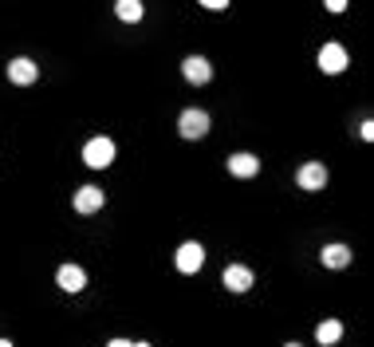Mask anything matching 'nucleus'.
<instances>
[{
    "mask_svg": "<svg viewBox=\"0 0 374 347\" xmlns=\"http://www.w3.org/2000/svg\"><path fill=\"white\" fill-rule=\"evenodd\" d=\"M83 162L91 170H107L114 162V143L107 135H99V138H91V143L83 146Z\"/></svg>",
    "mask_w": 374,
    "mask_h": 347,
    "instance_id": "nucleus-1",
    "label": "nucleus"
},
{
    "mask_svg": "<svg viewBox=\"0 0 374 347\" xmlns=\"http://www.w3.org/2000/svg\"><path fill=\"white\" fill-rule=\"evenodd\" d=\"M296 186L307 190V194L324 190L327 186V166H324V162H304V166L296 170Z\"/></svg>",
    "mask_w": 374,
    "mask_h": 347,
    "instance_id": "nucleus-2",
    "label": "nucleus"
},
{
    "mask_svg": "<svg viewBox=\"0 0 374 347\" xmlns=\"http://www.w3.org/2000/svg\"><path fill=\"white\" fill-rule=\"evenodd\" d=\"M178 130H181V138H205V135H209V115H205V110H197V107L181 110Z\"/></svg>",
    "mask_w": 374,
    "mask_h": 347,
    "instance_id": "nucleus-3",
    "label": "nucleus"
},
{
    "mask_svg": "<svg viewBox=\"0 0 374 347\" xmlns=\"http://www.w3.org/2000/svg\"><path fill=\"white\" fill-rule=\"evenodd\" d=\"M343 68H347V48L343 43H324L319 48V71L324 76H339Z\"/></svg>",
    "mask_w": 374,
    "mask_h": 347,
    "instance_id": "nucleus-4",
    "label": "nucleus"
},
{
    "mask_svg": "<svg viewBox=\"0 0 374 347\" xmlns=\"http://www.w3.org/2000/svg\"><path fill=\"white\" fill-rule=\"evenodd\" d=\"M102 202H107V194H102L99 186H79L75 190V202H71V205H75V213H83V217H87V213H99Z\"/></svg>",
    "mask_w": 374,
    "mask_h": 347,
    "instance_id": "nucleus-5",
    "label": "nucleus"
},
{
    "mask_svg": "<svg viewBox=\"0 0 374 347\" xmlns=\"http://www.w3.org/2000/svg\"><path fill=\"white\" fill-rule=\"evenodd\" d=\"M36 79H40V63H32L28 56H20V60L9 63V83L28 87V83H36Z\"/></svg>",
    "mask_w": 374,
    "mask_h": 347,
    "instance_id": "nucleus-6",
    "label": "nucleus"
},
{
    "mask_svg": "<svg viewBox=\"0 0 374 347\" xmlns=\"http://www.w3.org/2000/svg\"><path fill=\"white\" fill-rule=\"evenodd\" d=\"M205 264V249L197 245V241H186V245L178 249V272H186V276H193L197 269Z\"/></svg>",
    "mask_w": 374,
    "mask_h": 347,
    "instance_id": "nucleus-7",
    "label": "nucleus"
},
{
    "mask_svg": "<svg viewBox=\"0 0 374 347\" xmlns=\"http://www.w3.org/2000/svg\"><path fill=\"white\" fill-rule=\"evenodd\" d=\"M181 76H186L193 87H201V83H209L213 79V63L205 60V56H189V60L181 63Z\"/></svg>",
    "mask_w": 374,
    "mask_h": 347,
    "instance_id": "nucleus-8",
    "label": "nucleus"
},
{
    "mask_svg": "<svg viewBox=\"0 0 374 347\" xmlns=\"http://www.w3.org/2000/svg\"><path fill=\"white\" fill-rule=\"evenodd\" d=\"M55 284H60L63 292H83L87 288V272L79 269V264H63V269L55 272Z\"/></svg>",
    "mask_w": 374,
    "mask_h": 347,
    "instance_id": "nucleus-9",
    "label": "nucleus"
},
{
    "mask_svg": "<svg viewBox=\"0 0 374 347\" xmlns=\"http://www.w3.org/2000/svg\"><path fill=\"white\" fill-rule=\"evenodd\" d=\"M229 174L233 178H256V174H260V158H256V154H233L229 158Z\"/></svg>",
    "mask_w": 374,
    "mask_h": 347,
    "instance_id": "nucleus-10",
    "label": "nucleus"
},
{
    "mask_svg": "<svg viewBox=\"0 0 374 347\" xmlns=\"http://www.w3.org/2000/svg\"><path fill=\"white\" fill-rule=\"evenodd\" d=\"M221 284L229 288V292H248V288H252V272H248L245 264H229L225 276H221Z\"/></svg>",
    "mask_w": 374,
    "mask_h": 347,
    "instance_id": "nucleus-11",
    "label": "nucleus"
},
{
    "mask_svg": "<svg viewBox=\"0 0 374 347\" xmlns=\"http://www.w3.org/2000/svg\"><path fill=\"white\" fill-rule=\"evenodd\" d=\"M319 261H324V269H347L351 264V249L347 245H324Z\"/></svg>",
    "mask_w": 374,
    "mask_h": 347,
    "instance_id": "nucleus-12",
    "label": "nucleus"
},
{
    "mask_svg": "<svg viewBox=\"0 0 374 347\" xmlns=\"http://www.w3.org/2000/svg\"><path fill=\"white\" fill-rule=\"evenodd\" d=\"M114 12H119L122 24H138L142 12H146V4H142V0H114Z\"/></svg>",
    "mask_w": 374,
    "mask_h": 347,
    "instance_id": "nucleus-13",
    "label": "nucleus"
},
{
    "mask_svg": "<svg viewBox=\"0 0 374 347\" xmlns=\"http://www.w3.org/2000/svg\"><path fill=\"white\" fill-rule=\"evenodd\" d=\"M339 336H343L339 320H324L319 328H315V339H319V343H339Z\"/></svg>",
    "mask_w": 374,
    "mask_h": 347,
    "instance_id": "nucleus-14",
    "label": "nucleus"
},
{
    "mask_svg": "<svg viewBox=\"0 0 374 347\" xmlns=\"http://www.w3.org/2000/svg\"><path fill=\"white\" fill-rule=\"evenodd\" d=\"M197 4L209 9V12H225V9H229V0H197Z\"/></svg>",
    "mask_w": 374,
    "mask_h": 347,
    "instance_id": "nucleus-15",
    "label": "nucleus"
},
{
    "mask_svg": "<svg viewBox=\"0 0 374 347\" xmlns=\"http://www.w3.org/2000/svg\"><path fill=\"white\" fill-rule=\"evenodd\" d=\"M324 4H327V12H343L347 9V0H324Z\"/></svg>",
    "mask_w": 374,
    "mask_h": 347,
    "instance_id": "nucleus-16",
    "label": "nucleus"
},
{
    "mask_svg": "<svg viewBox=\"0 0 374 347\" xmlns=\"http://www.w3.org/2000/svg\"><path fill=\"white\" fill-rule=\"evenodd\" d=\"M358 135H363V138H366V143H370V138H374V123H370V119H366V123H363V130H358Z\"/></svg>",
    "mask_w": 374,
    "mask_h": 347,
    "instance_id": "nucleus-17",
    "label": "nucleus"
},
{
    "mask_svg": "<svg viewBox=\"0 0 374 347\" xmlns=\"http://www.w3.org/2000/svg\"><path fill=\"white\" fill-rule=\"evenodd\" d=\"M107 347H134V343H130V339H111Z\"/></svg>",
    "mask_w": 374,
    "mask_h": 347,
    "instance_id": "nucleus-18",
    "label": "nucleus"
},
{
    "mask_svg": "<svg viewBox=\"0 0 374 347\" xmlns=\"http://www.w3.org/2000/svg\"><path fill=\"white\" fill-rule=\"evenodd\" d=\"M0 347H12V339H0Z\"/></svg>",
    "mask_w": 374,
    "mask_h": 347,
    "instance_id": "nucleus-19",
    "label": "nucleus"
},
{
    "mask_svg": "<svg viewBox=\"0 0 374 347\" xmlns=\"http://www.w3.org/2000/svg\"><path fill=\"white\" fill-rule=\"evenodd\" d=\"M134 347H150V343H134Z\"/></svg>",
    "mask_w": 374,
    "mask_h": 347,
    "instance_id": "nucleus-20",
    "label": "nucleus"
},
{
    "mask_svg": "<svg viewBox=\"0 0 374 347\" xmlns=\"http://www.w3.org/2000/svg\"><path fill=\"white\" fill-rule=\"evenodd\" d=\"M288 347H299V343H288Z\"/></svg>",
    "mask_w": 374,
    "mask_h": 347,
    "instance_id": "nucleus-21",
    "label": "nucleus"
}]
</instances>
